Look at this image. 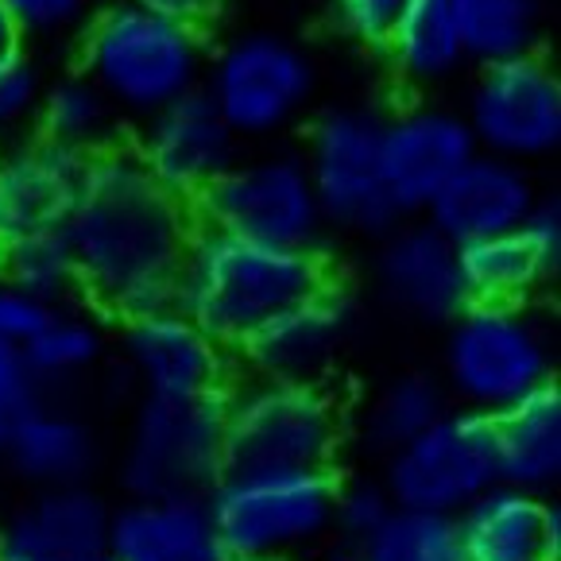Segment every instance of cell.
Listing matches in <instances>:
<instances>
[{"mask_svg": "<svg viewBox=\"0 0 561 561\" xmlns=\"http://www.w3.org/2000/svg\"><path fill=\"white\" fill-rule=\"evenodd\" d=\"M396 515L388 488L380 477H348L337 480V500H333V535L337 542H364Z\"/></svg>", "mask_w": 561, "mask_h": 561, "instance_id": "33", "label": "cell"}, {"mask_svg": "<svg viewBox=\"0 0 561 561\" xmlns=\"http://www.w3.org/2000/svg\"><path fill=\"white\" fill-rule=\"evenodd\" d=\"M198 225L275 248H322L325 217L302 151L240 156L221 179L194 202Z\"/></svg>", "mask_w": 561, "mask_h": 561, "instance_id": "9", "label": "cell"}, {"mask_svg": "<svg viewBox=\"0 0 561 561\" xmlns=\"http://www.w3.org/2000/svg\"><path fill=\"white\" fill-rule=\"evenodd\" d=\"M477 156L461 108L446 101H407L383 113L380 171L399 217H422L434 194Z\"/></svg>", "mask_w": 561, "mask_h": 561, "instance_id": "13", "label": "cell"}, {"mask_svg": "<svg viewBox=\"0 0 561 561\" xmlns=\"http://www.w3.org/2000/svg\"><path fill=\"white\" fill-rule=\"evenodd\" d=\"M371 279L383 302L411 322L449 325L469 306L457 244L422 217H403L383 232L371 260Z\"/></svg>", "mask_w": 561, "mask_h": 561, "instance_id": "16", "label": "cell"}, {"mask_svg": "<svg viewBox=\"0 0 561 561\" xmlns=\"http://www.w3.org/2000/svg\"><path fill=\"white\" fill-rule=\"evenodd\" d=\"M348 419L330 383L244 376L225 391V472L333 469Z\"/></svg>", "mask_w": 561, "mask_h": 561, "instance_id": "5", "label": "cell"}, {"mask_svg": "<svg viewBox=\"0 0 561 561\" xmlns=\"http://www.w3.org/2000/svg\"><path fill=\"white\" fill-rule=\"evenodd\" d=\"M101 356H105V325L85 310L58 306V310H47L43 325L20 353V360L32 371L39 391H47L90 376L101 364Z\"/></svg>", "mask_w": 561, "mask_h": 561, "instance_id": "29", "label": "cell"}, {"mask_svg": "<svg viewBox=\"0 0 561 561\" xmlns=\"http://www.w3.org/2000/svg\"><path fill=\"white\" fill-rule=\"evenodd\" d=\"M133 151L163 191L194 206L240 159V140L198 90L140 121Z\"/></svg>", "mask_w": 561, "mask_h": 561, "instance_id": "15", "label": "cell"}, {"mask_svg": "<svg viewBox=\"0 0 561 561\" xmlns=\"http://www.w3.org/2000/svg\"><path fill=\"white\" fill-rule=\"evenodd\" d=\"M202 93L240 144L279 140L318 98V62L298 39L272 27L237 32L209 55Z\"/></svg>", "mask_w": 561, "mask_h": 561, "instance_id": "7", "label": "cell"}, {"mask_svg": "<svg viewBox=\"0 0 561 561\" xmlns=\"http://www.w3.org/2000/svg\"><path fill=\"white\" fill-rule=\"evenodd\" d=\"M500 484L550 495L561 480V388L546 383L492 419Z\"/></svg>", "mask_w": 561, "mask_h": 561, "instance_id": "25", "label": "cell"}, {"mask_svg": "<svg viewBox=\"0 0 561 561\" xmlns=\"http://www.w3.org/2000/svg\"><path fill=\"white\" fill-rule=\"evenodd\" d=\"M35 124H39L43 140L78 151V156H98L116 144L121 113L108 105V98L82 70H70L43 85Z\"/></svg>", "mask_w": 561, "mask_h": 561, "instance_id": "28", "label": "cell"}, {"mask_svg": "<svg viewBox=\"0 0 561 561\" xmlns=\"http://www.w3.org/2000/svg\"><path fill=\"white\" fill-rule=\"evenodd\" d=\"M0 4L16 20L24 39L62 43V39H78L82 27L90 24L93 12L105 0H0Z\"/></svg>", "mask_w": 561, "mask_h": 561, "instance_id": "34", "label": "cell"}, {"mask_svg": "<svg viewBox=\"0 0 561 561\" xmlns=\"http://www.w3.org/2000/svg\"><path fill=\"white\" fill-rule=\"evenodd\" d=\"M108 512L93 488H35L0 523V561H108Z\"/></svg>", "mask_w": 561, "mask_h": 561, "instance_id": "20", "label": "cell"}, {"mask_svg": "<svg viewBox=\"0 0 561 561\" xmlns=\"http://www.w3.org/2000/svg\"><path fill=\"white\" fill-rule=\"evenodd\" d=\"M39 399H43V391H39V383L32 380V371L24 368L20 353L0 348V454H4V442H9L20 414L39 403Z\"/></svg>", "mask_w": 561, "mask_h": 561, "instance_id": "37", "label": "cell"}, {"mask_svg": "<svg viewBox=\"0 0 561 561\" xmlns=\"http://www.w3.org/2000/svg\"><path fill=\"white\" fill-rule=\"evenodd\" d=\"M465 298L477 306H527L553 279L561 260V206L538 198L530 217L512 232L457 248Z\"/></svg>", "mask_w": 561, "mask_h": 561, "instance_id": "18", "label": "cell"}, {"mask_svg": "<svg viewBox=\"0 0 561 561\" xmlns=\"http://www.w3.org/2000/svg\"><path fill=\"white\" fill-rule=\"evenodd\" d=\"M43 85H47V75L27 50L0 67V140H12L27 124H35Z\"/></svg>", "mask_w": 561, "mask_h": 561, "instance_id": "35", "label": "cell"}, {"mask_svg": "<svg viewBox=\"0 0 561 561\" xmlns=\"http://www.w3.org/2000/svg\"><path fill=\"white\" fill-rule=\"evenodd\" d=\"M480 156L542 163L561 148V78L542 55L480 67L461 108Z\"/></svg>", "mask_w": 561, "mask_h": 561, "instance_id": "12", "label": "cell"}, {"mask_svg": "<svg viewBox=\"0 0 561 561\" xmlns=\"http://www.w3.org/2000/svg\"><path fill=\"white\" fill-rule=\"evenodd\" d=\"M108 561H232L202 500H124L108 512Z\"/></svg>", "mask_w": 561, "mask_h": 561, "instance_id": "23", "label": "cell"}, {"mask_svg": "<svg viewBox=\"0 0 561 561\" xmlns=\"http://www.w3.org/2000/svg\"><path fill=\"white\" fill-rule=\"evenodd\" d=\"M538 202L535 179L527 167L507 163L495 156H472L454 179L434 194L422 221L434 225L449 244H472V240L500 237L519 229Z\"/></svg>", "mask_w": 561, "mask_h": 561, "instance_id": "21", "label": "cell"}, {"mask_svg": "<svg viewBox=\"0 0 561 561\" xmlns=\"http://www.w3.org/2000/svg\"><path fill=\"white\" fill-rule=\"evenodd\" d=\"M24 32L16 27V20L9 16V9L0 4V67L9 62V58H16L20 50H24Z\"/></svg>", "mask_w": 561, "mask_h": 561, "instance_id": "40", "label": "cell"}, {"mask_svg": "<svg viewBox=\"0 0 561 561\" xmlns=\"http://www.w3.org/2000/svg\"><path fill=\"white\" fill-rule=\"evenodd\" d=\"M0 283L16 287L43 310H58L78 298V264L67 232H39L0 248Z\"/></svg>", "mask_w": 561, "mask_h": 561, "instance_id": "31", "label": "cell"}, {"mask_svg": "<svg viewBox=\"0 0 561 561\" xmlns=\"http://www.w3.org/2000/svg\"><path fill=\"white\" fill-rule=\"evenodd\" d=\"M330 283L322 248H275L198 225L182 260L174 306L217 345L237 353L275 314Z\"/></svg>", "mask_w": 561, "mask_h": 561, "instance_id": "2", "label": "cell"}, {"mask_svg": "<svg viewBox=\"0 0 561 561\" xmlns=\"http://www.w3.org/2000/svg\"><path fill=\"white\" fill-rule=\"evenodd\" d=\"M121 353L124 376L136 388V396H225L232 383L229 348L217 345L179 306L124 322Z\"/></svg>", "mask_w": 561, "mask_h": 561, "instance_id": "14", "label": "cell"}, {"mask_svg": "<svg viewBox=\"0 0 561 561\" xmlns=\"http://www.w3.org/2000/svg\"><path fill=\"white\" fill-rule=\"evenodd\" d=\"M225 472V396H136L121 446L128 500H202Z\"/></svg>", "mask_w": 561, "mask_h": 561, "instance_id": "8", "label": "cell"}, {"mask_svg": "<svg viewBox=\"0 0 561 561\" xmlns=\"http://www.w3.org/2000/svg\"><path fill=\"white\" fill-rule=\"evenodd\" d=\"M43 318H47V310H43L39 302L20 295V290L9 287V283H0V348L24 353V345L43 325Z\"/></svg>", "mask_w": 561, "mask_h": 561, "instance_id": "38", "label": "cell"}, {"mask_svg": "<svg viewBox=\"0 0 561 561\" xmlns=\"http://www.w3.org/2000/svg\"><path fill=\"white\" fill-rule=\"evenodd\" d=\"M4 457L12 469L35 488H70L85 484L98 465V438L82 414L39 399L20 414L4 442Z\"/></svg>", "mask_w": 561, "mask_h": 561, "instance_id": "24", "label": "cell"}, {"mask_svg": "<svg viewBox=\"0 0 561 561\" xmlns=\"http://www.w3.org/2000/svg\"><path fill=\"white\" fill-rule=\"evenodd\" d=\"M128 4H140V9L182 20V24H194V27H206L221 12V0H128Z\"/></svg>", "mask_w": 561, "mask_h": 561, "instance_id": "39", "label": "cell"}, {"mask_svg": "<svg viewBox=\"0 0 561 561\" xmlns=\"http://www.w3.org/2000/svg\"><path fill=\"white\" fill-rule=\"evenodd\" d=\"M396 78L414 93L442 90L469 70L454 0H407L388 47Z\"/></svg>", "mask_w": 561, "mask_h": 561, "instance_id": "26", "label": "cell"}, {"mask_svg": "<svg viewBox=\"0 0 561 561\" xmlns=\"http://www.w3.org/2000/svg\"><path fill=\"white\" fill-rule=\"evenodd\" d=\"M553 383V341L527 306L469 302L446 325L442 388L449 403L484 419Z\"/></svg>", "mask_w": 561, "mask_h": 561, "instance_id": "6", "label": "cell"}, {"mask_svg": "<svg viewBox=\"0 0 561 561\" xmlns=\"http://www.w3.org/2000/svg\"><path fill=\"white\" fill-rule=\"evenodd\" d=\"M465 561H558L561 515L546 495L495 484L457 515Z\"/></svg>", "mask_w": 561, "mask_h": 561, "instance_id": "22", "label": "cell"}, {"mask_svg": "<svg viewBox=\"0 0 561 561\" xmlns=\"http://www.w3.org/2000/svg\"><path fill=\"white\" fill-rule=\"evenodd\" d=\"M353 333V302L330 283L318 295L287 306L237 348L248 376L290 383H325Z\"/></svg>", "mask_w": 561, "mask_h": 561, "instance_id": "17", "label": "cell"}, {"mask_svg": "<svg viewBox=\"0 0 561 561\" xmlns=\"http://www.w3.org/2000/svg\"><path fill=\"white\" fill-rule=\"evenodd\" d=\"M333 469H252L221 472L206 507L232 561H298L333 535Z\"/></svg>", "mask_w": 561, "mask_h": 561, "instance_id": "4", "label": "cell"}, {"mask_svg": "<svg viewBox=\"0 0 561 561\" xmlns=\"http://www.w3.org/2000/svg\"><path fill=\"white\" fill-rule=\"evenodd\" d=\"M403 9L407 0H330L333 24L341 27V35L353 39L356 47H371V50L388 47Z\"/></svg>", "mask_w": 561, "mask_h": 561, "instance_id": "36", "label": "cell"}, {"mask_svg": "<svg viewBox=\"0 0 561 561\" xmlns=\"http://www.w3.org/2000/svg\"><path fill=\"white\" fill-rule=\"evenodd\" d=\"M449 407L454 403H449L438 376H430V371H403V376L388 380L364 403L360 442L371 454L388 457L391 449L407 446L414 434H422L434 419H442Z\"/></svg>", "mask_w": 561, "mask_h": 561, "instance_id": "30", "label": "cell"}, {"mask_svg": "<svg viewBox=\"0 0 561 561\" xmlns=\"http://www.w3.org/2000/svg\"><path fill=\"white\" fill-rule=\"evenodd\" d=\"M383 113L376 105H333L318 113L306 136L302 163L314 182L325 225L356 237H383L396 214L380 171Z\"/></svg>", "mask_w": 561, "mask_h": 561, "instance_id": "11", "label": "cell"}, {"mask_svg": "<svg viewBox=\"0 0 561 561\" xmlns=\"http://www.w3.org/2000/svg\"><path fill=\"white\" fill-rule=\"evenodd\" d=\"M469 67L538 55L550 0H454Z\"/></svg>", "mask_w": 561, "mask_h": 561, "instance_id": "27", "label": "cell"}, {"mask_svg": "<svg viewBox=\"0 0 561 561\" xmlns=\"http://www.w3.org/2000/svg\"><path fill=\"white\" fill-rule=\"evenodd\" d=\"M348 561H465V550L454 519L396 507L376 535L348 546Z\"/></svg>", "mask_w": 561, "mask_h": 561, "instance_id": "32", "label": "cell"}, {"mask_svg": "<svg viewBox=\"0 0 561 561\" xmlns=\"http://www.w3.org/2000/svg\"><path fill=\"white\" fill-rule=\"evenodd\" d=\"M194 229L191 202L163 191L133 148L98 151L85 159L82 194L62 229L78 264V295L116 322L167 310Z\"/></svg>", "mask_w": 561, "mask_h": 561, "instance_id": "1", "label": "cell"}, {"mask_svg": "<svg viewBox=\"0 0 561 561\" xmlns=\"http://www.w3.org/2000/svg\"><path fill=\"white\" fill-rule=\"evenodd\" d=\"M209 62L206 32L128 0H105L78 35V70L128 121L202 90Z\"/></svg>", "mask_w": 561, "mask_h": 561, "instance_id": "3", "label": "cell"}, {"mask_svg": "<svg viewBox=\"0 0 561 561\" xmlns=\"http://www.w3.org/2000/svg\"><path fill=\"white\" fill-rule=\"evenodd\" d=\"M85 159L43 136L12 144L0 156V248L67 229L82 194Z\"/></svg>", "mask_w": 561, "mask_h": 561, "instance_id": "19", "label": "cell"}, {"mask_svg": "<svg viewBox=\"0 0 561 561\" xmlns=\"http://www.w3.org/2000/svg\"><path fill=\"white\" fill-rule=\"evenodd\" d=\"M383 488L399 512L457 519L500 484L492 419L449 407L407 446L383 457Z\"/></svg>", "mask_w": 561, "mask_h": 561, "instance_id": "10", "label": "cell"}]
</instances>
